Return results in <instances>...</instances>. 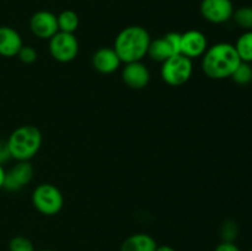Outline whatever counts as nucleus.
<instances>
[{"label": "nucleus", "mask_w": 252, "mask_h": 251, "mask_svg": "<svg viewBox=\"0 0 252 251\" xmlns=\"http://www.w3.org/2000/svg\"><path fill=\"white\" fill-rule=\"evenodd\" d=\"M202 57V70L209 79L214 80L231 78L241 63L234 44L226 42L213 44Z\"/></svg>", "instance_id": "obj_1"}, {"label": "nucleus", "mask_w": 252, "mask_h": 251, "mask_svg": "<svg viewBox=\"0 0 252 251\" xmlns=\"http://www.w3.org/2000/svg\"><path fill=\"white\" fill-rule=\"evenodd\" d=\"M150 42V34L144 27L128 26L117 34L113 49L122 63L142 62V59L148 56Z\"/></svg>", "instance_id": "obj_2"}, {"label": "nucleus", "mask_w": 252, "mask_h": 251, "mask_svg": "<svg viewBox=\"0 0 252 251\" xmlns=\"http://www.w3.org/2000/svg\"><path fill=\"white\" fill-rule=\"evenodd\" d=\"M6 144L10 157L16 161H30L41 149L42 133L34 126H21L10 134Z\"/></svg>", "instance_id": "obj_3"}, {"label": "nucleus", "mask_w": 252, "mask_h": 251, "mask_svg": "<svg viewBox=\"0 0 252 251\" xmlns=\"http://www.w3.org/2000/svg\"><path fill=\"white\" fill-rule=\"evenodd\" d=\"M32 204L43 216H56L63 208L64 197L54 185L41 184L32 192Z\"/></svg>", "instance_id": "obj_4"}, {"label": "nucleus", "mask_w": 252, "mask_h": 251, "mask_svg": "<svg viewBox=\"0 0 252 251\" xmlns=\"http://www.w3.org/2000/svg\"><path fill=\"white\" fill-rule=\"evenodd\" d=\"M193 73L192 59L187 58L184 54H176L161 63V78L167 85L181 86L191 79Z\"/></svg>", "instance_id": "obj_5"}, {"label": "nucleus", "mask_w": 252, "mask_h": 251, "mask_svg": "<svg viewBox=\"0 0 252 251\" xmlns=\"http://www.w3.org/2000/svg\"><path fill=\"white\" fill-rule=\"evenodd\" d=\"M49 41V53L59 63H69L79 54V42L74 33L58 31Z\"/></svg>", "instance_id": "obj_6"}, {"label": "nucleus", "mask_w": 252, "mask_h": 251, "mask_svg": "<svg viewBox=\"0 0 252 251\" xmlns=\"http://www.w3.org/2000/svg\"><path fill=\"white\" fill-rule=\"evenodd\" d=\"M199 11L211 24H225L233 17L234 5L231 0H202Z\"/></svg>", "instance_id": "obj_7"}, {"label": "nucleus", "mask_w": 252, "mask_h": 251, "mask_svg": "<svg viewBox=\"0 0 252 251\" xmlns=\"http://www.w3.org/2000/svg\"><path fill=\"white\" fill-rule=\"evenodd\" d=\"M30 30L37 38L51 39L59 31L57 15L48 10L34 12L30 19Z\"/></svg>", "instance_id": "obj_8"}, {"label": "nucleus", "mask_w": 252, "mask_h": 251, "mask_svg": "<svg viewBox=\"0 0 252 251\" xmlns=\"http://www.w3.org/2000/svg\"><path fill=\"white\" fill-rule=\"evenodd\" d=\"M33 177V166L30 161H17L16 165L5 172L4 186L9 192H17L31 182Z\"/></svg>", "instance_id": "obj_9"}, {"label": "nucleus", "mask_w": 252, "mask_h": 251, "mask_svg": "<svg viewBox=\"0 0 252 251\" xmlns=\"http://www.w3.org/2000/svg\"><path fill=\"white\" fill-rule=\"evenodd\" d=\"M208 49V41L203 32L189 30L181 36V54L189 59L199 58Z\"/></svg>", "instance_id": "obj_10"}, {"label": "nucleus", "mask_w": 252, "mask_h": 251, "mask_svg": "<svg viewBox=\"0 0 252 251\" xmlns=\"http://www.w3.org/2000/svg\"><path fill=\"white\" fill-rule=\"evenodd\" d=\"M122 79L126 85L134 90H142L150 81V71L142 62L127 63L122 70Z\"/></svg>", "instance_id": "obj_11"}, {"label": "nucleus", "mask_w": 252, "mask_h": 251, "mask_svg": "<svg viewBox=\"0 0 252 251\" xmlns=\"http://www.w3.org/2000/svg\"><path fill=\"white\" fill-rule=\"evenodd\" d=\"M93 66L101 74H112L120 68L121 59L117 56L116 51L113 48H103L97 49L95 53L93 54Z\"/></svg>", "instance_id": "obj_12"}, {"label": "nucleus", "mask_w": 252, "mask_h": 251, "mask_svg": "<svg viewBox=\"0 0 252 251\" xmlns=\"http://www.w3.org/2000/svg\"><path fill=\"white\" fill-rule=\"evenodd\" d=\"M24 46L21 34L9 26H0V56L11 58L16 57Z\"/></svg>", "instance_id": "obj_13"}, {"label": "nucleus", "mask_w": 252, "mask_h": 251, "mask_svg": "<svg viewBox=\"0 0 252 251\" xmlns=\"http://www.w3.org/2000/svg\"><path fill=\"white\" fill-rule=\"evenodd\" d=\"M158 244L149 234L138 233L128 236L121 245V251H155Z\"/></svg>", "instance_id": "obj_14"}, {"label": "nucleus", "mask_w": 252, "mask_h": 251, "mask_svg": "<svg viewBox=\"0 0 252 251\" xmlns=\"http://www.w3.org/2000/svg\"><path fill=\"white\" fill-rule=\"evenodd\" d=\"M148 56L155 62H160V63H164L166 59H169L170 57L176 56L174 53V51L171 49L170 44L167 43V41L165 39V37H160L157 38L149 44V49H148Z\"/></svg>", "instance_id": "obj_15"}, {"label": "nucleus", "mask_w": 252, "mask_h": 251, "mask_svg": "<svg viewBox=\"0 0 252 251\" xmlns=\"http://www.w3.org/2000/svg\"><path fill=\"white\" fill-rule=\"evenodd\" d=\"M58 29L61 32L74 33L79 27V16L74 10H63L57 16Z\"/></svg>", "instance_id": "obj_16"}, {"label": "nucleus", "mask_w": 252, "mask_h": 251, "mask_svg": "<svg viewBox=\"0 0 252 251\" xmlns=\"http://www.w3.org/2000/svg\"><path fill=\"white\" fill-rule=\"evenodd\" d=\"M239 58L241 62L251 63L252 62V31H245L234 44Z\"/></svg>", "instance_id": "obj_17"}, {"label": "nucleus", "mask_w": 252, "mask_h": 251, "mask_svg": "<svg viewBox=\"0 0 252 251\" xmlns=\"http://www.w3.org/2000/svg\"><path fill=\"white\" fill-rule=\"evenodd\" d=\"M231 19L245 31H252V6H241L238 10H234Z\"/></svg>", "instance_id": "obj_18"}, {"label": "nucleus", "mask_w": 252, "mask_h": 251, "mask_svg": "<svg viewBox=\"0 0 252 251\" xmlns=\"http://www.w3.org/2000/svg\"><path fill=\"white\" fill-rule=\"evenodd\" d=\"M231 79L238 85H249L252 81V66L250 65V63L241 62L238 68L235 69V71L233 73V75H231Z\"/></svg>", "instance_id": "obj_19"}, {"label": "nucleus", "mask_w": 252, "mask_h": 251, "mask_svg": "<svg viewBox=\"0 0 252 251\" xmlns=\"http://www.w3.org/2000/svg\"><path fill=\"white\" fill-rule=\"evenodd\" d=\"M9 251H36L32 241L26 236H15L9 243Z\"/></svg>", "instance_id": "obj_20"}, {"label": "nucleus", "mask_w": 252, "mask_h": 251, "mask_svg": "<svg viewBox=\"0 0 252 251\" xmlns=\"http://www.w3.org/2000/svg\"><path fill=\"white\" fill-rule=\"evenodd\" d=\"M239 233L238 224L234 220H225L221 225L220 235L223 238V241H228V243H234Z\"/></svg>", "instance_id": "obj_21"}, {"label": "nucleus", "mask_w": 252, "mask_h": 251, "mask_svg": "<svg viewBox=\"0 0 252 251\" xmlns=\"http://www.w3.org/2000/svg\"><path fill=\"white\" fill-rule=\"evenodd\" d=\"M17 57H19L20 61L25 64H32L37 61V57H38V53H37L36 49L31 46H22L20 52L17 53Z\"/></svg>", "instance_id": "obj_22"}, {"label": "nucleus", "mask_w": 252, "mask_h": 251, "mask_svg": "<svg viewBox=\"0 0 252 251\" xmlns=\"http://www.w3.org/2000/svg\"><path fill=\"white\" fill-rule=\"evenodd\" d=\"M181 36L182 33L179 32H169L164 36L175 54H181Z\"/></svg>", "instance_id": "obj_23"}, {"label": "nucleus", "mask_w": 252, "mask_h": 251, "mask_svg": "<svg viewBox=\"0 0 252 251\" xmlns=\"http://www.w3.org/2000/svg\"><path fill=\"white\" fill-rule=\"evenodd\" d=\"M10 159V153L7 149V144L4 140H0V165L6 162Z\"/></svg>", "instance_id": "obj_24"}, {"label": "nucleus", "mask_w": 252, "mask_h": 251, "mask_svg": "<svg viewBox=\"0 0 252 251\" xmlns=\"http://www.w3.org/2000/svg\"><path fill=\"white\" fill-rule=\"evenodd\" d=\"M214 251H240V249H239L234 243L223 241V243H220L217 246Z\"/></svg>", "instance_id": "obj_25"}, {"label": "nucleus", "mask_w": 252, "mask_h": 251, "mask_svg": "<svg viewBox=\"0 0 252 251\" xmlns=\"http://www.w3.org/2000/svg\"><path fill=\"white\" fill-rule=\"evenodd\" d=\"M5 170L2 167V165H0V188H2L4 186V180H5Z\"/></svg>", "instance_id": "obj_26"}, {"label": "nucleus", "mask_w": 252, "mask_h": 251, "mask_svg": "<svg viewBox=\"0 0 252 251\" xmlns=\"http://www.w3.org/2000/svg\"><path fill=\"white\" fill-rule=\"evenodd\" d=\"M155 251H176V250H175L172 246H169V245H161V246L158 245L157 250Z\"/></svg>", "instance_id": "obj_27"}, {"label": "nucleus", "mask_w": 252, "mask_h": 251, "mask_svg": "<svg viewBox=\"0 0 252 251\" xmlns=\"http://www.w3.org/2000/svg\"><path fill=\"white\" fill-rule=\"evenodd\" d=\"M39 251H54V250H39Z\"/></svg>", "instance_id": "obj_28"}, {"label": "nucleus", "mask_w": 252, "mask_h": 251, "mask_svg": "<svg viewBox=\"0 0 252 251\" xmlns=\"http://www.w3.org/2000/svg\"><path fill=\"white\" fill-rule=\"evenodd\" d=\"M250 251H252V250H250Z\"/></svg>", "instance_id": "obj_29"}]
</instances>
